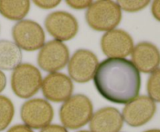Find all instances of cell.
Wrapping results in <instances>:
<instances>
[{"mask_svg":"<svg viewBox=\"0 0 160 132\" xmlns=\"http://www.w3.org/2000/svg\"><path fill=\"white\" fill-rule=\"evenodd\" d=\"M42 77L39 70L31 64H20L11 75V87L16 96L22 99L32 97L42 86Z\"/></svg>","mask_w":160,"mask_h":132,"instance_id":"cell-4","label":"cell"},{"mask_svg":"<svg viewBox=\"0 0 160 132\" xmlns=\"http://www.w3.org/2000/svg\"><path fill=\"white\" fill-rule=\"evenodd\" d=\"M152 13L153 16L160 22V0H156L152 5Z\"/></svg>","mask_w":160,"mask_h":132,"instance_id":"cell-23","label":"cell"},{"mask_svg":"<svg viewBox=\"0 0 160 132\" xmlns=\"http://www.w3.org/2000/svg\"><path fill=\"white\" fill-rule=\"evenodd\" d=\"M45 26L47 31L61 42L71 40L78 31V23L75 17L64 11H56L47 16Z\"/></svg>","mask_w":160,"mask_h":132,"instance_id":"cell-11","label":"cell"},{"mask_svg":"<svg viewBox=\"0 0 160 132\" xmlns=\"http://www.w3.org/2000/svg\"><path fill=\"white\" fill-rule=\"evenodd\" d=\"M131 58L138 71L152 73L160 65V51L156 45L150 42H141L134 47Z\"/></svg>","mask_w":160,"mask_h":132,"instance_id":"cell-13","label":"cell"},{"mask_svg":"<svg viewBox=\"0 0 160 132\" xmlns=\"http://www.w3.org/2000/svg\"><path fill=\"white\" fill-rule=\"evenodd\" d=\"M98 65L96 55L91 51L78 50L68 64V72L72 79L79 83L88 82L93 79Z\"/></svg>","mask_w":160,"mask_h":132,"instance_id":"cell-8","label":"cell"},{"mask_svg":"<svg viewBox=\"0 0 160 132\" xmlns=\"http://www.w3.org/2000/svg\"><path fill=\"white\" fill-rule=\"evenodd\" d=\"M156 111L154 101L146 96H138L123 109L122 116L125 122L131 127H141L147 124Z\"/></svg>","mask_w":160,"mask_h":132,"instance_id":"cell-9","label":"cell"},{"mask_svg":"<svg viewBox=\"0 0 160 132\" xmlns=\"http://www.w3.org/2000/svg\"><path fill=\"white\" fill-rule=\"evenodd\" d=\"M20 116L27 127L41 129L49 125L53 119L54 111L48 101L37 98L30 99L22 105Z\"/></svg>","mask_w":160,"mask_h":132,"instance_id":"cell-6","label":"cell"},{"mask_svg":"<svg viewBox=\"0 0 160 132\" xmlns=\"http://www.w3.org/2000/svg\"><path fill=\"white\" fill-rule=\"evenodd\" d=\"M12 35L16 44L25 51H36L45 44L43 29L32 20H24L16 23L12 29Z\"/></svg>","mask_w":160,"mask_h":132,"instance_id":"cell-5","label":"cell"},{"mask_svg":"<svg viewBox=\"0 0 160 132\" xmlns=\"http://www.w3.org/2000/svg\"><path fill=\"white\" fill-rule=\"evenodd\" d=\"M67 5L75 9H84L88 8L93 2L90 0H67L66 1Z\"/></svg>","mask_w":160,"mask_h":132,"instance_id":"cell-20","label":"cell"},{"mask_svg":"<svg viewBox=\"0 0 160 132\" xmlns=\"http://www.w3.org/2000/svg\"><path fill=\"white\" fill-rule=\"evenodd\" d=\"M69 57V49L65 43L57 40H50L41 48L38 64L44 71L56 72L67 65Z\"/></svg>","mask_w":160,"mask_h":132,"instance_id":"cell-7","label":"cell"},{"mask_svg":"<svg viewBox=\"0 0 160 132\" xmlns=\"http://www.w3.org/2000/svg\"><path fill=\"white\" fill-rule=\"evenodd\" d=\"M86 21L91 28L97 31H110L121 21L122 12L117 2L99 0L92 3L85 14Z\"/></svg>","mask_w":160,"mask_h":132,"instance_id":"cell-3","label":"cell"},{"mask_svg":"<svg viewBox=\"0 0 160 132\" xmlns=\"http://www.w3.org/2000/svg\"><path fill=\"white\" fill-rule=\"evenodd\" d=\"M149 2L150 1H148V0H136V1L118 0L117 2L120 9L130 12H134L142 10L144 8L146 7L149 4Z\"/></svg>","mask_w":160,"mask_h":132,"instance_id":"cell-19","label":"cell"},{"mask_svg":"<svg viewBox=\"0 0 160 132\" xmlns=\"http://www.w3.org/2000/svg\"><path fill=\"white\" fill-rule=\"evenodd\" d=\"M42 90L47 99L52 102H61L71 97L73 84L67 75L52 72L44 79L42 83Z\"/></svg>","mask_w":160,"mask_h":132,"instance_id":"cell-12","label":"cell"},{"mask_svg":"<svg viewBox=\"0 0 160 132\" xmlns=\"http://www.w3.org/2000/svg\"><path fill=\"white\" fill-rule=\"evenodd\" d=\"M31 7L28 0L22 1H0V14L11 20H20L26 16Z\"/></svg>","mask_w":160,"mask_h":132,"instance_id":"cell-16","label":"cell"},{"mask_svg":"<svg viewBox=\"0 0 160 132\" xmlns=\"http://www.w3.org/2000/svg\"><path fill=\"white\" fill-rule=\"evenodd\" d=\"M144 132H160V129H151V130H145Z\"/></svg>","mask_w":160,"mask_h":132,"instance_id":"cell-26","label":"cell"},{"mask_svg":"<svg viewBox=\"0 0 160 132\" xmlns=\"http://www.w3.org/2000/svg\"><path fill=\"white\" fill-rule=\"evenodd\" d=\"M93 116V105L88 96L77 94L69 98L61 106L59 118L67 128L75 130L90 122Z\"/></svg>","mask_w":160,"mask_h":132,"instance_id":"cell-2","label":"cell"},{"mask_svg":"<svg viewBox=\"0 0 160 132\" xmlns=\"http://www.w3.org/2000/svg\"><path fill=\"white\" fill-rule=\"evenodd\" d=\"M78 132H90V131H88V130H80V131Z\"/></svg>","mask_w":160,"mask_h":132,"instance_id":"cell-27","label":"cell"},{"mask_svg":"<svg viewBox=\"0 0 160 132\" xmlns=\"http://www.w3.org/2000/svg\"><path fill=\"white\" fill-rule=\"evenodd\" d=\"M93 78L99 94L114 103H128L140 92V72L125 58L105 59L98 65Z\"/></svg>","mask_w":160,"mask_h":132,"instance_id":"cell-1","label":"cell"},{"mask_svg":"<svg viewBox=\"0 0 160 132\" xmlns=\"http://www.w3.org/2000/svg\"><path fill=\"white\" fill-rule=\"evenodd\" d=\"M21 61L22 52L20 48L10 40H0V69H15Z\"/></svg>","mask_w":160,"mask_h":132,"instance_id":"cell-15","label":"cell"},{"mask_svg":"<svg viewBox=\"0 0 160 132\" xmlns=\"http://www.w3.org/2000/svg\"><path fill=\"white\" fill-rule=\"evenodd\" d=\"M147 91L149 98L160 102V68L153 71L147 83Z\"/></svg>","mask_w":160,"mask_h":132,"instance_id":"cell-18","label":"cell"},{"mask_svg":"<svg viewBox=\"0 0 160 132\" xmlns=\"http://www.w3.org/2000/svg\"><path fill=\"white\" fill-rule=\"evenodd\" d=\"M14 106L12 101L5 96H0V131L10 124L14 116Z\"/></svg>","mask_w":160,"mask_h":132,"instance_id":"cell-17","label":"cell"},{"mask_svg":"<svg viewBox=\"0 0 160 132\" xmlns=\"http://www.w3.org/2000/svg\"><path fill=\"white\" fill-rule=\"evenodd\" d=\"M7 132H34L30 127L23 124H17L12 126L7 130Z\"/></svg>","mask_w":160,"mask_h":132,"instance_id":"cell-24","label":"cell"},{"mask_svg":"<svg viewBox=\"0 0 160 132\" xmlns=\"http://www.w3.org/2000/svg\"><path fill=\"white\" fill-rule=\"evenodd\" d=\"M34 3L42 9H48L56 7L60 3V1L56 0H36L34 1Z\"/></svg>","mask_w":160,"mask_h":132,"instance_id":"cell-21","label":"cell"},{"mask_svg":"<svg viewBox=\"0 0 160 132\" xmlns=\"http://www.w3.org/2000/svg\"><path fill=\"white\" fill-rule=\"evenodd\" d=\"M123 125V116L117 109L104 107L93 114L89 128L91 132H119Z\"/></svg>","mask_w":160,"mask_h":132,"instance_id":"cell-14","label":"cell"},{"mask_svg":"<svg viewBox=\"0 0 160 132\" xmlns=\"http://www.w3.org/2000/svg\"><path fill=\"white\" fill-rule=\"evenodd\" d=\"M40 132H68L64 127L58 124H52L44 127Z\"/></svg>","mask_w":160,"mask_h":132,"instance_id":"cell-22","label":"cell"},{"mask_svg":"<svg viewBox=\"0 0 160 132\" xmlns=\"http://www.w3.org/2000/svg\"><path fill=\"white\" fill-rule=\"evenodd\" d=\"M6 85V75L0 70V93L4 90Z\"/></svg>","mask_w":160,"mask_h":132,"instance_id":"cell-25","label":"cell"},{"mask_svg":"<svg viewBox=\"0 0 160 132\" xmlns=\"http://www.w3.org/2000/svg\"><path fill=\"white\" fill-rule=\"evenodd\" d=\"M101 48L105 55L109 58H124L132 52L134 41L126 31L114 29L103 34Z\"/></svg>","mask_w":160,"mask_h":132,"instance_id":"cell-10","label":"cell"}]
</instances>
